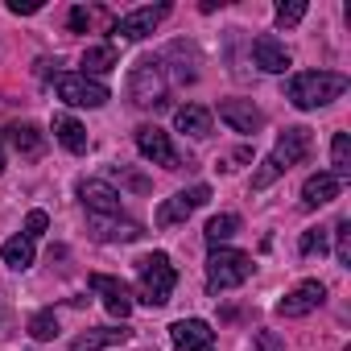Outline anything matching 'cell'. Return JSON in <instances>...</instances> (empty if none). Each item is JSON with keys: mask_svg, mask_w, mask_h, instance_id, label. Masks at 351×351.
Segmentation results:
<instances>
[{"mask_svg": "<svg viewBox=\"0 0 351 351\" xmlns=\"http://www.w3.org/2000/svg\"><path fill=\"white\" fill-rule=\"evenodd\" d=\"M310 149H314V141H310V128H302V124H293V128H285L281 132V141H277V149L261 161V169L252 173V191H265V186H273L285 169H293V165H302L306 157H310Z\"/></svg>", "mask_w": 351, "mask_h": 351, "instance_id": "obj_1", "label": "cell"}, {"mask_svg": "<svg viewBox=\"0 0 351 351\" xmlns=\"http://www.w3.org/2000/svg\"><path fill=\"white\" fill-rule=\"evenodd\" d=\"M343 91H347V75H339V71H306V75H293L289 87H285L289 104L302 108V112L326 108V104L339 99Z\"/></svg>", "mask_w": 351, "mask_h": 351, "instance_id": "obj_2", "label": "cell"}, {"mask_svg": "<svg viewBox=\"0 0 351 351\" xmlns=\"http://www.w3.org/2000/svg\"><path fill=\"white\" fill-rule=\"evenodd\" d=\"M136 273H141V302L153 306V310L165 306L173 285H178V269L169 265V256L165 252H149V256L136 261Z\"/></svg>", "mask_w": 351, "mask_h": 351, "instance_id": "obj_3", "label": "cell"}, {"mask_svg": "<svg viewBox=\"0 0 351 351\" xmlns=\"http://www.w3.org/2000/svg\"><path fill=\"white\" fill-rule=\"evenodd\" d=\"M128 95L136 108H165L169 104V83L157 58H141L128 75Z\"/></svg>", "mask_w": 351, "mask_h": 351, "instance_id": "obj_4", "label": "cell"}, {"mask_svg": "<svg viewBox=\"0 0 351 351\" xmlns=\"http://www.w3.org/2000/svg\"><path fill=\"white\" fill-rule=\"evenodd\" d=\"M252 277V256L248 252H236V248H215L211 261H207V285L211 293L219 289H236Z\"/></svg>", "mask_w": 351, "mask_h": 351, "instance_id": "obj_5", "label": "cell"}, {"mask_svg": "<svg viewBox=\"0 0 351 351\" xmlns=\"http://www.w3.org/2000/svg\"><path fill=\"white\" fill-rule=\"evenodd\" d=\"M207 199H211V186H191V191H182V195H173V199H165L161 207H157V228H173V223H182V219H191L199 207H207Z\"/></svg>", "mask_w": 351, "mask_h": 351, "instance_id": "obj_6", "label": "cell"}, {"mask_svg": "<svg viewBox=\"0 0 351 351\" xmlns=\"http://www.w3.org/2000/svg\"><path fill=\"white\" fill-rule=\"evenodd\" d=\"M58 95L71 104V108H104L108 104V87L87 79V75H62L58 79Z\"/></svg>", "mask_w": 351, "mask_h": 351, "instance_id": "obj_7", "label": "cell"}, {"mask_svg": "<svg viewBox=\"0 0 351 351\" xmlns=\"http://www.w3.org/2000/svg\"><path fill=\"white\" fill-rule=\"evenodd\" d=\"M173 351H215V330L203 318H178L169 326Z\"/></svg>", "mask_w": 351, "mask_h": 351, "instance_id": "obj_8", "label": "cell"}, {"mask_svg": "<svg viewBox=\"0 0 351 351\" xmlns=\"http://www.w3.org/2000/svg\"><path fill=\"white\" fill-rule=\"evenodd\" d=\"M322 302H326V285H322V281H302V285H293V289L277 302V314H281V318H302V314L318 310Z\"/></svg>", "mask_w": 351, "mask_h": 351, "instance_id": "obj_9", "label": "cell"}, {"mask_svg": "<svg viewBox=\"0 0 351 351\" xmlns=\"http://www.w3.org/2000/svg\"><path fill=\"white\" fill-rule=\"evenodd\" d=\"M136 149H141L153 165H165V169L178 165V153H173L169 136H165L157 124H141V128H136Z\"/></svg>", "mask_w": 351, "mask_h": 351, "instance_id": "obj_10", "label": "cell"}, {"mask_svg": "<svg viewBox=\"0 0 351 351\" xmlns=\"http://www.w3.org/2000/svg\"><path fill=\"white\" fill-rule=\"evenodd\" d=\"M165 17H169V5L136 9V13H128V17H120V21H116V34H120V38H128V42H141V38H149Z\"/></svg>", "mask_w": 351, "mask_h": 351, "instance_id": "obj_11", "label": "cell"}, {"mask_svg": "<svg viewBox=\"0 0 351 351\" xmlns=\"http://www.w3.org/2000/svg\"><path fill=\"white\" fill-rule=\"evenodd\" d=\"M91 289L104 298V310H108V314H116V318H128V314H132V293H128V285H124L120 277L95 273V277H91Z\"/></svg>", "mask_w": 351, "mask_h": 351, "instance_id": "obj_12", "label": "cell"}, {"mask_svg": "<svg viewBox=\"0 0 351 351\" xmlns=\"http://www.w3.org/2000/svg\"><path fill=\"white\" fill-rule=\"evenodd\" d=\"M343 182H347V178H339V173H314V178H306V186H302V207L314 211V207L339 199V195H343Z\"/></svg>", "mask_w": 351, "mask_h": 351, "instance_id": "obj_13", "label": "cell"}, {"mask_svg": "<svg viewBox=\"0 0 351 351\" xmlns=\"http://www.w3.org/2000/svg\"><path fill=\"white\" fill-rule=\"evenodd\" d=\"M219 120L232 124L236 132H261V124H265L261 108H252L248 99H223L219 104Z\"/></svg>", "mask_w": 351, "mask_h": 351, "instance_id": "obj_14", "label": "cell"}, {"mask_svg": "<svg viewBox=\"0 0 351 351\" xmlns=\"http://www.w3.org/2000/svg\"><path fill=\"white\" fill-rule=\"evenodd\" d=\"M252 58H256V66H261V71H269V75L289 71V50H285L273 34H261V38L252 42Z\"/></svg>", "mask_w": 351, "mask_h": 351, "instance_id": "obj_15", "label": "cell"}, {"mask_svg": "<svg viewBox=\"0 0 351 351\" xmlns=\"http://www.w3.org/2000/svg\"><path fill=\"white\" fill-rule=\"evenodd\" d=\"M79 195H83V203H87V211L91 215H99V219H108V215H120V195L108 186V182H83L79 186Z\"/></svg>", "mask_w": 351, "mask_h": 351, "instance_id": "obj_16", "label": "cell"}, {"mask_svg": "<svg viewBox=\"0 0 351 351\" xmlns=\"http://www.w3.org/2000/svg\"><path fill=\"white\" fill-rule=\"evenodd\" d=\"M128 339H132L128 326H95V330H83L79 339H71V351H104V347H116Z\"/></svg>", "mask_w": 351, "mask_h": 351, "instance_id": "obj_17", "label": "cell"}, {"mask_svg": "<svg viewBox=\"0 0 351 351\" xmlns=\"http://www.w3.org/2000/svg\"><path fill=\"white\" fill-rule=\"evenodd\" d=\"M9 145H13L21 157H42V153H46V132H42L38 124L13 120V124H9Z\"/></svg>", "mask_w": 351, "mask_h": 351, "instance_id": "obj_18", "label": "cell"}, {"mask_svg": "<svg viewBox=\"0 0 351 351\" xmlns=\"http://www.w3.org/2000/svg\"><path fill=\"white\" fill-rule=\"evenodd\" d=\"M173 124H178V132H186V136H207L211 132V112L203 104H186V108L173 112Z\"/></svg>", "mask_w": 351, "mask_h": 351, "instance_id": "obj_19", "label": "cell"}, {"mask_svg": "<svg viewBox=\"0 0 351 351\" xmlns=\"http://www.w3.org/2000/svg\"><path fill=\"white\" fill-rule=\"evenodd\" d=\"M54 136L71 149V153H87V128L75 116H54Z\"/></svg>", "mask_w": 351, "mask_h": 351, "instance_id": "obj_20", "label": "cell"}, {"mask_svg": "<svg viewBox=\"0 0 351 351\" xmlns=\"http://www.w3.org/2000/svg\"><path fill=\"white\" fill-rule=\"evenodd\" d=\"M108 219H112V215H108ZM108 219L91 215V232H95V240H136V236H141V223H132V219L108 223Z\"/></svg>", "mask_w": 351, "mask_h": 351, "instance_id": "obj_21", "label": "cell"}, {"mask_svg": "<svg viewBox=\"0 0 351 351\" xmlns=\"http://www.w3.org/2000/svg\"><path fill=\"white\" fill-rule=\"evenodd\" d=\"M0 256H5L9 269H29V265H34V240H29V236H13V240H5Z\"/></svg>", "mask_w": 351, "mask_h": 351, "instance_id": "obj_22", "label": "cell"}, {"mask_svg": "<svg viewBox=\"0 0 351 351\" xmlns=\"http://www.w3.org/2000/svg\"><path fill=\"white\" fill-rule=\"evenodd\" d=\"M240 232V215H215L211 223H207V244L211 248H219L223 240H232Z\"/></svg>", "mask_w": 351, "mask_h": 351, "instance_id": "obj_23", "label": "cell"}, {"mask_svg": "<svg viewBox=\"0 0 351 351\" xmlns=\"http://www.w3.org/2000/svg\"><path fill=\"white\" fill-rule=\"evenodd\" d=\"M330 161H335L330 173H339V178H347V173H351V136H347V132H335V141H330Z\"/></svg>", "mask_w": 351, "mask_h": 351, "instance_id": "obj_24", "label": "cell"}, {"mask_svg": "<svg viewBox=\"0 0 351 351\" xmlns=\"http://www.w3.org/2000/svg\"><path fill=\"white\" fill-rule=\"evenodd\" d=\"M83 66H87L91 75L112 71V66H116V46H91V50L83 54ZM87 71H83V75H87Z\"/></svg>", "mask_w": 351, "mask_h": 351, "instance_id": "obj_25", "label": "cell"}, {"mask_svg": "<svg viewBox=\"0 0 351 351\" xmlns=\"http://www.w3.org/2000/svg\"><path fill=\"white\" fill-rule=\"evenodd\" d=\"M29 335H34V339H54V335H58V318H54V310L34 314V318H29Z\"/></svg>", "mask_w": 351, "mask_h": 351, "instance_id": "obj_26", "label": "cell"}, {"mask_svg": "<svg viewBox=\"0 0 351 351\" xmlns=\"http://www.w3.org/2000/svg\"><path fill=\"white\" fill-rule=\"evenodd\" d=\"M306 17V0H281L277 5V25H298Z\"/></svg>", "mask_w": 351, "mask_h": 351, "instance_id": "obj_27", "label": "cell"}, {"mask_svg": "<svg viewBox=\"0 0 351 351\" xmlns=\"http://www.w3.org/2000/svg\"><path fill=\"white\" fill-rule=\"evenodd\" d=\"M298 252H302V256H314V252L322 256V252H326V232H322V228H310V232L298 240Z\"/></svg>", "mask_w": 351, "mask_h": 351, "instance_id": "obj_28", "label": "cell"}, {"mask_svg": "<svg viewBox=\"0 0 351 351\" xmlns=\"http://www.w3.org/2000/svg\"><path fill=\"white\" fill-rule=\"evenodd\" d=\"M335 240H339V248H335L339 265H351V219H339L335 223Z\"/></svg>", "mask_w": 351, "mask_h": 351, "instance_id": "obj_29", "label": "cell"}, {"mask_svg": "<svg viewBox=\"0 0 351 351\" xmlns=\"http://www.w3.org/2000/svg\"><path fill=\"white\" fill-rule=\"evenodd\" d=\"M252 351H285V343H281L277 330H256L252 335Z\"/></svg>", "mask_w": 351, "mask_h": 351, "instance_id": "obj_30", "label": "cell"}, {"mask_svg": "<svg viewBox=\"0 0 351 351\" xmlns=\"http://www.w3.org/2000/svg\"><path fill=\"white\" fill-rule=\"evenodd\" d=\"M46 228H50V215H46V211H29V215H25V236H29V240L42 236Z\"/></svg>", "mask_w": 351, "mask_h": 351, "instance_id": "obj_31", "label": "cell"}, {"mask_svg": "<svg viewBox=\"0 0 351 351\" xmlns=\"http://www.w3.org/2000/svg\"><path fill=\"white\" fill-rule=\"evenodd\" d=\"M38 9H42V0H9V13H17V17H29Z\"/></svg>", "mask_w": 351, "mask_h": 351, "instance_id": "obj_32", "label": "cell"}, {"mask_svg": "<svg viewBox=\"0 0 351 351\" xmlns=\"http://www.w3.org/2000/svg\"><path fill=\"white\" fill-rule=\"evenodd\" d=\"M87 25H91V13H87L83 5H79V9H71V29H75V34H83Z\"/></svg>", "mask_w": 351, "mask_h": 351, "instance_id": "obj_33", "label": "cell"}, {"mask_svg": "<svg viewBox=\"0 0 351 351\" xmlns=\"http://www.w3.org/2000/svg\"><path fill=\"white\" fill-rule=\"evenodd\" d=\"M0 173H5V149H0Z\"/></svg>", "mask_w": 351, "mask_h": 351, "instance_id": "obj_34", "label": "cell"}]
</instances>
